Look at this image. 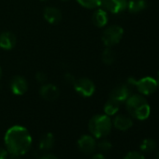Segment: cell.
<instances>
[{"label":"cell","mask_w":159,"mask_h":159,"mask_svg":"<svg viewBox=\"0 0 159 159\" xmlns=\"http://www.w3.org/2000/svg\"><path fill=\"white\" fill-rule=\"evenodd\" d=\"M77 2L82 7L89 10L101 7V0H77Z\"/></svg>","instance_id":"obj_21"},{"label":"cell","mask_w":159,"mask_h":159,"mask_svg":"<svg viewBox=\"0 0 159 159\" xmlns=\"http://www.w3.org/2000/svg\"><path fill=\"white\" fill-rule=\"evenodd\" d=\"M128 113L139 121L146 120L151 113V108L142 95H131L125 101Z\"/></svg>","instance_id":"obj_2"},{"label":"cell","mask_w":159,"mask_h":159,"mask_svg":"<svg viewBox=\"0 0 159 159\" xmlns=\"http://www.w3.org/2000/svg\"><path fill=\"white\" fill-rule=\"evenodd\" d=\"M35 78H36V81H37L38 83L41 84H45L46 81H47V75H46V73L43 72V71H39V72H37Z\"/></svg>","instance_id":"obj_25"},{"label":"cell","mask_w":159,"mask_h":159,"mask_svg":"<svg viewBox=\"0 0 159 159\" xmlns=\"http://www.w3.org/2000/svg\"><path fill=\"white\" fill-rule=\"evenodd\" d=\"M92 159H106V157L102 153H96L92 156Z\"/></svg>","instance_id":"obj_28"},{"label":"cell","mask_w":159,"mask_h":159,"mask_svg":"<svg viewBox=\"0 0 159 159\" xmlns=\"http://www.w3.org/2000/svg\"><path fill=\"white\" fill-rule=\"evenodd\" d=\"M2 77V69H1V66H0V79Z\"/></svg>","instance_id":"obj_31"},{"label":"cell","mask_w":159,"mask_h":159,"mask_svg":"<svg viewBox=\"0 0 159 159\" xmlns=\"http://www.w3.org/2000/svg\"><path fill=\"white\" fill-rule=\"evenodd\" d=\"M148 6L147 0H127V8L130 13H139Z\"/></svg>","instance_id":"obj_16"},{"label":"cell","mask_w":159,"mask_h":159,"mask_svg":"<svg viewBox=\"0 0 159 159\" xmlns=\"http://www.w3.org/2000/svg\"><path fill=\"white\" fill-rule=\"evenodd\" d=\"M43 17L51 25H56L62 20V12L54 7H47L43 11Z\"/></svg>","instance_id":"obj_13"},{"label":"cell","mask_w":159,"mask_h":159,"mask_svg":"<svg viewBox=\"0 0 159 159\" xmlns=\"http://www.w3.org/2000/svg\"><path fill=\"white\" fill-rule=\"evenodd\" d=\"M131 89H132V87L129 86L127 84H123L117 85L111 90V92L110 94V98L120 103V104L124 103L132 95Z\"/></svg>","instance_id":"obj_7"},{"label":"cell","mask_w":159,"mask_h":159,"mask_svg":"<svg viewBox=\"0 0 159 159\" xmlns=\"http://www.w3.org/2000/svg\"><path fill=\"white\" fill-rule=\"evenodd\" d=\"M74 90L84 98H90L96 92V85L89 78H79L73 84Z\"/></svg>","instance_id":"obj_6"},{"label":"cell","mask_w":159,"mask_h":159,"mask_svg":"<svg viewBox=\"0 0 159 159\" xmlns=\"http://www.w3.org/2000/svg\"><path fill=\"white\" fill-rule=\"evenodd\" d=\"M54 146V137L52 133H47L42 136L39 140V148L41 151H50Z\"/></svg>","instance_id":"obj_17"},{"label":"cell","mask_w":159,"mask_h":159,"mask_svg":"<svg viewBox=\"0 0 159 159\" xmlns=\"http://www.w3.org/2000/svg\"><path fill=\"white\" fill-rule=\"evenodd\" d=\"M92 22H93L94 25L98 28L105 27L109 22L108 11H106L104 9L98 8L92 15Z\"/></svg>","instance_id":"obj_14"},{"label":"cell","mask_w":159,"mask_h":159,"mask_svg":"<svg viewBox=\"0 0 159 159\" xmlns=\"http://www.w3.org/2000/svg\"><path fill=\"white\" fill-rule=\"evenodd\" d=\"M8 154H9V152L7 149L0 147V159H8Z\"/></svg>","instance_id":"obj_26"},{"label":"cell","mask_w":159,"mask_h":159,"mask_svg":"<svg viewBox=\"0 0 159 159\" xmlns=\"http://www.w3.org/2000/svg\"><path fill=\"white\" fill-rule=\"evenodd\" d=\"M76 78H75V76L74 75H72L71 73H69V72H66V73H65V75H64V81H65V83L66 84H69V85H72L73 86V84H74V83L76 82Z\"/></svg>","instance_id":"obj_24"},{"label":"cell","mask_w":159,"mask_h":159,"mask_svg":"<svg viewBox=\"0 0 159 159\" xmlns=\"http://www.w3.org/2000/svg\"><path fill=\"white\" fill-rule=\"evenodd\" d=\"M115 57H116L115 52L111 49V47H106L101 55L102 62L105 65H111L115 61Z\"/></svg>","instance_id":"obj_19"},{"label":"cell","mask_w":159,"mask_h":159,"mask_svg":"<svg viewBox=\"0 0 159 159\" xmlns=\"http://www.w3.org/2000/svg\"><path fill=\"white\" fill-rule=\"evenodd\" d=\"M16 37L10 31H4L0 34V48L5 51L12 50L16 45Z\"/></svg>","instance_id":"obj_12"},{"label":"cell","mask_w":159,"mask_h":159,"mask_svg":"<svg viewBox=\"0 0 159 159\" xmlns=\"http://www.w3.org/2000/svg\"><path fill=\"white\" fill-rule=\"evenodd\" d=\"M78 147L85 154H91L97 148V141L93 136L84 135L78 140Z\"/></svg>","instance_id":"obj_10"},{"label":"cell","mask_w":159,"mask_h":159,"mask_svg":"<svg viewBox=\"0 0 159 159\" xmlns=\"http://www.w3.org/2000/svg\"><path fill=\"white\" fill-rule=\"evenodd\" d=\"M40 97L47 101H54L60 96L59 88L52 84H43L39 88Z\"/></svg>","instance_id":"obj_11"},{"label":"cell","mask_w":159,"mask_h":159,"mask_svg":"<svg viewBox=\"0 0 159 159\" xmlns=\"http://www.w3.org/2000/svg\"><path fill=\"white\" fill-rule=\"evenodd\" d=\"M126 84L132 88L135 87L139 91V93L142 96H150L153 94L157 89V84L155 79L150 76L143 77L139 80L129 78Z\"/></svg>","instance_id":"obj_4"},{"label":"cell","mask_w":159,"mask_h":159,"mask_svg":"<svg viewBox=\"0 0 159 159\" xmlns=\"http://www.w3.org/2000/svg\"><path fill=\"white\" fill-rule=\"evenodd\" d=\"M101 7L108 12L119 14L127 8V0H101Z\"/></svg>","instance_id":"obj_8"},{"label":"cell","mask_w":159,"mask_h":159,"mask_svg":"<svg viewBox=\"0 0 159 159\" xmlns=\"http://www.w3.org/2000/svg\"><path fill=\"white\" fill-rule=\"evenodd\" d=\"M155 81H156V84H157V88H159V71L157 72V76H156Z\"/></svg>","instance_id":"obj_30"},{"label":"cell","mask_w":159,"mask_h":159,"mask_svg":"<svg viewBox=\"0 0 159 159\" xmlns=\"http://www.w3.org/2000/svg\"><path fill=\"white\" fill-rule=\"evenodd\" d=\"M123 36H124L123 27L117 25H112L105 28L101 36V40L106 47H112L121 41Z\"/></svg>","instance_id":"obj_5"},{"label":"cell","mask_w":159,"mask_h":159,"mask_svg":"<svg viewBox=\"0 0 159 159\" xmlns=\"http://www.w3.org/2000/svg\"><path fill=\"white\" fill-rule=\"evenodd\" d=\"M156 148V142L152 139H145L140 144V150L143 152H152Z\"/></svg>","instance_id":"obj_20"},{"label":"cell","mask_w":159,"mask_h":159,"mask_svg":"<svg viewBox=\"0 0 159 159\" xmlns=\"http://www.w3.org/2000/svg\"><path fill=\"white\" fill-rule=\"evenodd\" d=\"M63 1H68V0H63Z\"/></svg>","instance_id":"obj_33"},{"label":"cell","mask_w":159,"mask_h":159,"mask_svg":"<svg viewBox=\"0 0 159 159\" xmlns=\"http://www.w3.org/2000/svg\"><path fill=\"white\" fill-rule=\"evenodd\" d=\"M88 128L94 138L101 139L108 136L111 131L112 121L106 114H98L90 119Z\"/></svg>","instance_id":"obj_3"},{"label":"cell","mask_w":159,"mask_h":159,"mask_svg":"<svg viewBox=\"0 0 159 159\" xmlns=\"http://www.w3.org/2000/svg\"><path fill=\"white\" fill-rule=\"evenodd\" d=\"M40 159H58L54 154H52V153H47V154H44Z\"/></svg>","instance_id":"obj_27"},{"label":"cell","mask_w":159,"mask_h":159,"mask_svg":"<svg viewBox=\"0 0 159 159\" xmlns=\"http://www.w3.org/2000/svg\"><path fill=\"white\" fill-rule=\"evenodd\" d=\"M112 125L115 128H117L118 130L126 131L133 125V121L127 115L119 114V115L114 117L113 122H112Z\"/></svg>","instance_id":"obj_15"},{"label":"cell","mask_w":159,"mask_h":159,"mask_svg":"<svg viewBox=\"0 0 159 159\" xmlns=\"http://www.w3.org/2000/svg\"><path fill=\"white\" fill-rule=\"evenodd\" d=\"M11 159H21V155H15V154H11Z\"/></svg>","instance_id":"obj_29"},{"label":"cell","mask_w":159,"mask_h":159,"mask_svg":"<svg viewBox=\"0 0 159 159\" xmlns=\"http://www.w3.org/2000/svg\"><path fill=\"white\" fill-rule=\"evenodd\" d=\"M10 87L13 95L23 96L27 92L29 86L25 78L22 76H14L11 81Z\"/></svg>","instance_id":"obj_9"},{"label":"cell","mask_w":159,"mask_h":159,"mask_svg":"<svg viewBox=\"0 0 159 159\" xmlns=\"http://www.w3.org/2000/svg\"><path fill=\"white\" fill-rule=\"evenodd\" d=\"M97 147L99 150L103 151V152H108V151H110L111 149L112 144L109 140H107V139H102L98 143H97Z\"/></svg>","instance_id":"obj_22"},{"label":"cell","mask_w":159,"mask_h":159,"mask_svg":"<svg viewBox=\"0 0 159 159\" xmlns=\"http://www.w3.org/2000/svg\"><path fill=\"white\" fill-rule=\"evenodd\" d=\"M156 159H159V151H158L157 153H156Z\"/></svg>","instance_id":"obj_32"},{"label":"cell","mask_w":159,"mask_h":159,"mask_svg":"<svg viewBox=\"0 0 159 159\" xmlns=\"http://www.w3.org/2000/svg\"><path fill=\"white\" fill-rule=\"evenodd\" d=\"M5 145L11 154H25L31 145L32 137L29 131L22 125H13L5 134Z\"/></svg>","instance_id":"obj_1"},{"label":"cell","mask_w":159,"mask_h":159,"mask_svg":"<svg viewBox=\"0 0 159 159\" xmlns=\"http://www.w3.org/2000/svg\"><path fill=\"white\" fill-rule=\"evenodd\" d=\"M124 159H145L144 158V155L141 154L140 152H136V151H132V152H129Z\"/></svg>","instance_id":"obj_23"},{"label":"cell","mask_w":159,"mask_h":159,"mask_svg":"<svg viewBox=\"0 0 159 159\" xmlns=\"http://www.w3.org/2000/svg\"><path fill=\"white\" fill-rule=\"evenodd\" d=\"M41 1H45V0H41Z\"/></svg>","instance_id":"obj_34"},{"label":"cell","mask_w":159,"mask_h":159,"mask_svg":"<svg viewBox=\"0 0 159 159\" xmlns=\"http://www.w3.org/2000/svg\"><path fill=\"white\" fill-rule=\"evenodd\" d=\"M120 109V103L109 98V100L104 105V112L108 116L115 115Z\"/></svg>","instance_id":"obj_18"}]
</instances>
